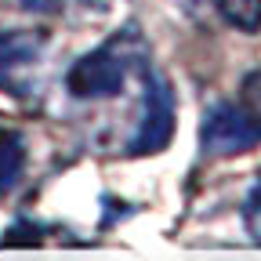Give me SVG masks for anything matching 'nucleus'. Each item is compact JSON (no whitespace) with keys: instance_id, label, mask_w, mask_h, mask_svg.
<instances>
[{"instance_id":"423d86ee","label":"nucleus","mask_w":261,"mask_h":261,"mask_svg":"<svg viewBox=\"0 0 261 261\" xmlns=\"http://www.w3.org/2000/svg\"><path fill=\"white\" fill-rule=\"evenodd\" d=\"M221 18L240 33H261V0H214Z\"/></svg>"},{"instance_id":"39448f33","label":"nucleus","mask_w":261,"mask_h":261,"mask_svg":"<svg viewBox=\"0 0 261 261\" xmlns=\"http://www.w3.org/2000/svg\"><path fill=\"white\" fill-rule=\"evenodd\" d=\"M25 171V138L0 127V192H11Z\"/></svg>"},{"instance_id":"7ed1b4c3","label":"nucleus","mask_w":261,"mask_h":261,"mask_svg":"<svg viewBox=\"0 0 261 261\" xmlns=\"http://www.w3.org/2000/svg\"><path fill=\"white\" fill-rule=\"evenodd\" d=\"M261 138L257 130L250 127V120L243 116L240 106H228V102H218L214 109H207L203 116V127H200V149L203 156H236V152H247L254 149Z\"/></svg>"},{"instance_id":"1a4fd4ad","label":"nucleus","mask_w":261,"mask_h":261,"mask_svg":"<svg viewBox=\"0 0 261 261\" xmlns=\"http://www.w3.org/2000/svg\"><path fill=\"white\" fill-rule=\"evenodd\" d=\"M58 4H62V0H22L25 11H55Z\"/></svg>"},{"instance_id":"f03ea898","label":"nucleus","mask_w":261,"mask_h":261,"mask_svg":"<svg viewBox=\"0 0 261 261\" xmlns=\"http://www.w3.org/2000/svg\"><path fill=\"white\" fill-rule=\"evenodd\" d=\"M171 138H174V91L160 73L145 69V109L127 149L135 156H149V152L167 149Z\"/></svg>"},{"instance_id":"0eeeda50","label":"nucleus","mask_w":261,"mask_h":261,"mask_svg":"<svg viewBox=\"0 0 261 261\" xmlns=\"http://www.w3.org/2000/svg\"><path fill=\"white\" fill-rule=\"evenodd\" d=\"M240 109H243V116L250 120V127L261 138V69L243 76V84H240Z\"/></svg>"},{"instance_id":"20e7f679","label":"nucleus","mask_w":261,"mask_h":261,"mask_svg":"<svg viewBox=\"0 0 261 261\" xmlns=\"http://www.w3.org/2000/svg\"><path fill=\"white\" fill-rule=\"evenodd\" d=\"M44 51V33L33 29H0V91L15 98L29 94L25 73L37 65Z\"/></svg>"},{"instance_id":"6e6552de","label":"nucleus","mask_w":261,"mask_h":261,"mask_svg":"<svg viewBox=\"0 0 261 261\" xmlns=\"http://www.w3.org/2000/svg\"><path fill=\"white\" fill-rule=\"evenodd\" d=\"M243 221H247V232L261 243V178H257L254 192L247 196V203H243Z\"/></svg>"},{"instance_id":"f257e3e1","label":"nucleus","mask_w":261,"mask_h":261,"mask_svg":"<svg viewBox=\"0 0 261 261\" xmlns=\"http://www.w3.org/2000/svg\"><path fill=\"white\" fill-rule=\"evenodd\" d=\"M142 58H145L142 44L130 33H123V37H113L109 44H102L98 51L76 58L73 69L65 73V87L73 98H113L123 91L130 65Z\"/></svg>"}]
</instances>
